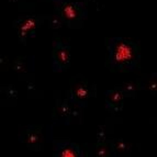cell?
Wrapping results in <instances>:
<instances>
[{
	"mask_svg": "<svg viewBox=\"0 0 157 157\" xmlns=\"http://www.w3.org/2000/svg\"><path fill=\"white\" fill-rule=\"evenodd\" d=\"M116 147H118V150L119 151H126L128 150V145L124 143V142H119L118 144H116Z\"/></svg>",
	"mask_w": 157,
	"mask_h": 157,
	"instance_id": "obj_9",
	"label": "cell"
},
{
	"mask_svg": "<svg viewBox=\"0 0 157 157\" xmlns=\"http://www.w3.org/2000/svg\"><path fill=\"white\" fill-rule=\"evenodd\" d=\"M150 88H151V89H156V88H157V84H156V82H152L151 87H150Z\"/></svg>",
	"mask_w": 157,
	"mask_h": 157,
	"instance_id": "obj_11",
	"label": "cell"
},
{
	"mask_svg": "<svg viewBox=\"0 0 157 157\" xmlns=\"http://www.w3.org/2000/svg\"><path fill=\"white\" fill-rule=\"evenodd\" d=\"M134 57L133 48L130 44H126L124 42L119 43L116 46L114 53H113V59L118 64H124L130 62Z\"/></svg>",
	"mask_w": 157,
	"mask_h": 157,
	"instance_id": "obj_1",
	"label": "cell"
},
{
	"mask_svg": "<svg viewBox=\"0 0 157 157\" xmlns=\"http://www.w3.org/2000/svg\"><path fill=\"white\" fill-rule=\"evenodd\" d=\"M63 14L67 20H75L77 18V10L75 9V7L70 3L65 5L63 8Z\"/></svg>",
	"mask_w": 157,
	"mask_h": 157,
	"instance_id": "obj_3",
	"label": "cell"
},
{
	"mask_svg": "<svg viewBox=\"0 0 157 157\" xmlns=\"http://www.w3.org/2000/svg\"><path fill=\"white\" fill-rule=\"evenodd\" d=\"M60 157H77V155L71 148H65L60 153Z\"/></svg>",
	"mask_w": 157,
	"mask_h": 157,
	"instance_id": "obj_6",
	"label": "cell"
},
{
	"mask_svg": "<svg viewBox=\"0 0 157 157\" xmlns=\"http://www.w3.org/2000/svg\"><path fill=\"white\" fill-rule=\"evenodd\" d=\"M126 89H130V90H133V89H134L133 85H131V84H128V85H126Z\"/></svg>",
	"mask_w": 157,
	"mask_h": 157,
	"instance_id": "obj_12",
	"label": "cell"
},
{
	"mask_svg": "<svg viewBox=\"0 0 157 157\" xmlns=\"http://www.w3.org/2000/svg\"><path fill=\"white\" fill-rule=\"evenodd\" d=\"M35 28H36V21L34 19L30 18V19H27L23 23L20 25V33H21L22 36H25L30 31L34 30Z\"/></svg>",
	"mask_w": 157,
	"mask_h": 157,
	"instance_id": "obj_2",
	"label": "cell"
},
{
	"mask_svg": "<svg viewBox=\"0 0 157 157\" xmlns=\"http://www.w3.org/2000/svg\"><path fill=\"white\" fill-rule=\"evenodd\" d=\"M58 59L62 62V63H67L68 59H69V55H68V52L65 51V50H62L58 52Z\"/></svg>",
	"mask_w": 157,
	"mask_h": 157,
	"instance_id": "obj_5",
	"label": "cell"
},
{
	"mask_svg": "<svg viewBox=\"0 0 157 157\" xmlns=\"http://www.w3.org/2000/svg\"><path fill=\"white\" fill-rule=\"evenodd\" d=\"M75 92H76V96H77L78 98H80V99H84V98H86L88 96L87 89L84 87H77Z\"/></svg>",
	"mask_w": 157,
	"mask_h": 157,
	"instance_id": "obj_4",
	"label": "cell"
},
{
	"mask_svg": "<svg viewBox=\"0 0 157 157\" xmlns=\"http://www.w3.org/2000/svg\"><path fill=\"white\" fill-rule=\"evenodd\" d=\"M40 140V137L36 135V134H31L29 135V137H28V142H29L30 144H35V143H37Z\"/></svg>",
	"mask_w": 157,
	"mask_h": 157,
	"instance_id": "obj_8",
	"label": "cell"
},
{
	"mask_svg": "<svg viewBox=\"0 0 157 157\" xmlns=\"http://www.w3.org/2000/svg\"><path fill=\"white\" fill-rule=\"evenodd\" d=\"M110 99L112 100L113 102H119L120 100L122 99V94H121V92H119V91H114V92L110 96Z\"/></svg>",
	"mask_w": 157,
	"mask_h": 157,
	"instance_id": "obj_7",
	"label": "cell"
},
{
	"mask_svg": "<svg viewBox=\"0 0 157 157\" xmlns=\"http://www.w3.org/2000/svg\"><path fill=\"white\" fill-rule=\"evenodd\" d=\"M107 154H108V151H107V148H105V147H101V148L98 150V156L99 157H105Z\"/></svg>",
	"mask_w": 157,
	"mask_h": 157,
	"instance_id": "obj_10",
	"label": "cell"
}]
</instances>
